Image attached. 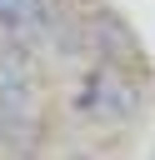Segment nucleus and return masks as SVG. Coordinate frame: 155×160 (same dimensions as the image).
<instances>
[{"label":"nucleus","mask_w":155,"mask_h":160,"mask_svg":"<svg viewBox=\"0 0 155 160\" xmlns=\"http://www.w3.org/2000/svg\"><path fill=\"white\" fill-rule=\"evenodd\" d=\"M145 100H150V70H125V65L90 60L70 85V115L80 125H100V130L135 125L145 115Z\"/></svg>","instance_id":"nucleus-1"},{"label":"nucleus","mask_w":155,"mask_h":160,"mask_svg":"<svg viewBox=\"0 0 155 160\" xmlns=\"http://www.w3.org/2000/svg\"><path fill=\"white\" fill-rule=\"evenodd\" d=\"M60 160H95V155H85V150H75V155H60Z\"/></svg>","instance_id":"nucleus-5"},{"label":"nucleus","mask_w":155,"mask_h":160,"mask_svg":"<svg viewBox=\"0 0 155 160\" xmlns=\"http://www.w3.org/2000/svg\"><path fill=\"white\" fill-rule=\"evenodd\" d=\"M40 115V80H25V75H0V120H5V140L30 125Z\"/></svg>","instance_id":"nucleus-3"},{"label":"nucleus","mask_w":155,"mask_h":160,"mask_svg":"<svg viewBox=\"0 0 155 160\" xmlns=\"http://www.w3.org/2000/svg\"><path fill=\"white\" fill-rule=\"evenodd\" d=\"M30 0H0V35H20Z\"/></svg>","instance_id":"nucleus-4"},{"label":"nucleus","mask_w":155,"mask_h":160,"mask_svg":"<svg viewBox=\"0 0 155 160\" xmlns=\"http://www.w3.org/2000/svg\"><path fill=\"white\" fill-rule=\"evenodd\" d=\"M0 160H5V120H0Z\"/></svg>","instance_id":"nucleus-6"},{"label":"nucleus","mask_w":155,"mask_h":160,"mask_svg":"<svg viewBox=\"0 0 155 160\" xmlns=\"http://www.w3.org/2000/svg\"><path fill=\"white\" fill-rule=\"evenodd\" d=\"M85 30H90V60L100 65H125V70H150L145 65V45L135 35V25L110 10V5H90L85 10Z\"/></svg>","instance_id":"nucleus-2"}]
</instances>
